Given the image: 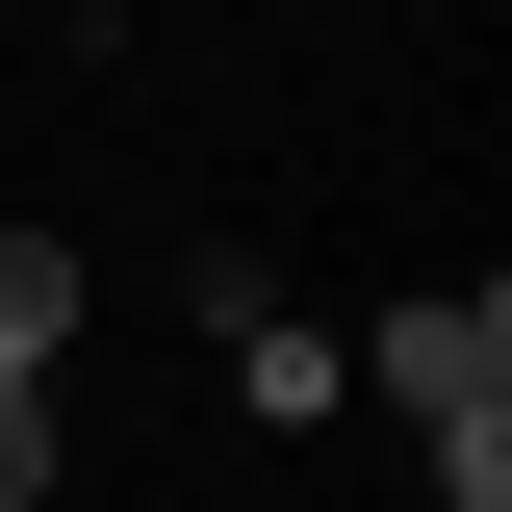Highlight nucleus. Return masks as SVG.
Listing matches in <instances>:
<instances>
[{"instance_id":"7ed1b4c3","label":"nucleus","mask_w":512,"mask_h":512,"mask_svg":"<svg viewBox=\"0 0 512 512\" xmlns=\"http://www.w3.org/2000/svg\"><path fill=\"white\" fill-rule=\"evenodd\" d=\"M52 333H77V256H52V231H0V359H52Z\"/></svg>"},{"instance_id":"20e7f679","label":"nucleus","mask_w":512,"mask_h":512,"mask_svg":"<svg viewBox=\"0 0 512 512\" xmlns=\"http://www.w3.org/2000/svg\"><path fill=\"white\" fill-rule=\"evenodd\" d=\"M0 512H52V359H0Z\"/></svg>"},{"instance_id":"f03ea898","label":"nucleus","mask_w":512,"mask_h":512,"mask_svg":"<svg viewBox=\"0 0 512 512\" xmlns=\"http://www.w3.org/2000/svg\"><path fill=\"white\" fill-rule=\"evenodd\" d=\"M205 333H231V384H256V410H333V384H359V333H308V308H256V256L205 282Z\"/></svg>"},{"instance_id":"f257e3e1","label":"nucleus","mask_w":512,"mask_h":512,"mask_svg":"<svg viewBox=\"0 0 512 512\" xmlns=\"http://www.w3.org/2000/svg\"><path fill=\"white\" fill-rule=\"evenodd\" d=\"M359 384L436 436V487H461V512H512V282H436V308H384V333H359Z\"/></svg>"}]
</instances>
